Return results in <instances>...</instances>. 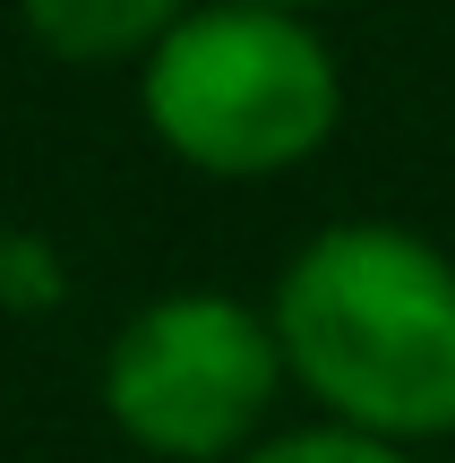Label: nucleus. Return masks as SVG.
<instances>
[{
    "instance_id": "nucleus-1",
    "label": "nucleus",
    "mask_w": 455,
    "mask_h": 463,
    "mask_svg": "<svg viewBox=\"0 0 455 463\" xmlns=\"http://www.w3.org/2000/svg\"><path fill=\"white\" fill-rule=\"evenodd\" d=\"M284 378L361 438L455 430V258L404 223H327L275 283Z\"/></svg>"
},
{
    "instance_id": "nucleus-3",
    "label": "nucleus",
    "mask_w": 455,
    "mask_h": 463,
    "mask_svg": "<svg viewBox=\"0 0 455 463\" xmlns=\"http://www.w3.org/2000/svg\"><path fill=\"white\" fill-rule=\"evenodd\" d=\"M275 386H284L275 317L241 309L232 292H164L103 352V412L120 420V438L172 463H241L258 447Z\"/></svg>"
},
{
    "instance_id": "nucleus-4",
    "label": "nucleus",
    "mask_w": 455,
    "mask_h": 463,
    "mask_svg": "<svg viewBox=\"0 0 455 463\" xmlns=\"http://www.w3.org/2000/svg\"><path fill=\"white\" fill-rule=\"evenodd\" d=\"M189 9L198 0H26V26L61 61H120V52H155Z\"/></svg>"
},
{
    "instance_id": "nucleus-6",
    "label": "nucleus",
    "mask_w": 455,
    "mask_h": 463,
    "mask_svg": "<svg viewBox=\"0 0 455 463\" xmlns=\"http://www.w3.org/2000/svg\"><path fill=\"white\" fill-rule=\"evenodd\" d=\"M0 283H9V300L43 309V300H52V258H43V241H0Z\"/></svg>"
},
{
    "instance_id": "nucleus-2",
    "label": "nucleus",
    "mask_w": 455,
    "mask_h": 463,
    "mask_svg": "<svg viewBox=\"0 0 455 463\" xmlns=\"http://www.w3.org/2000/svg\"><path fill=\"white\" fill-rule=\"evenodd\" d=\"M137 103L181 164L215 181H267V172L309 164L336 137L344 78L301 9L206 0L147 52Z\"/></svg>"
},
{
    "instance_id": "nucleus-5",
    "label": "nucleus",
    "mask_w": 455,
    "mask_h": 463,
    "mask_svg": "<svg viewBox=\"0 0 455 463\" xmlns=\"http://www.w3.org/2000/svg\"><path fill=\"white\" fill-rule=\"evenodd\" d=\"M241 463H412V455L361 430H284V438H258Z\"/></svg>"
},
{
    "instance_id": "nucleus-7",
    "label": "nucleus",
    "mask_w": 455,
    "mask_h": 463,
    "mask_svg": "<svg viewBox=\"0 0 455 463\" xmlns=\"http://www.w3.org/2000/svg\"><path fill=\"white\" fill-rule=\"evenodd\" d=\"M258 9H318V0H258Z\"/></svg>"
}]
</instances>
